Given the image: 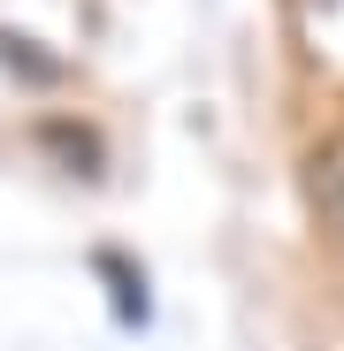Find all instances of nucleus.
Here are the masks:
<instances>
[{
  "label": "nucleus",
  "mask_w": 344,
  "mask_h": 351,
  "mask_svg": "<svg viewBox=\"0 0 344 351\" xmlns=\"http://www.w3.org/2000/svg\"><path fill=\"white\" fill-rule=\"evenodd\" d=\"M314 206H321V221L344 237V138L314 153Z\"/></svg>",
  "instance_id": "obj_1"
}]
</instances>
